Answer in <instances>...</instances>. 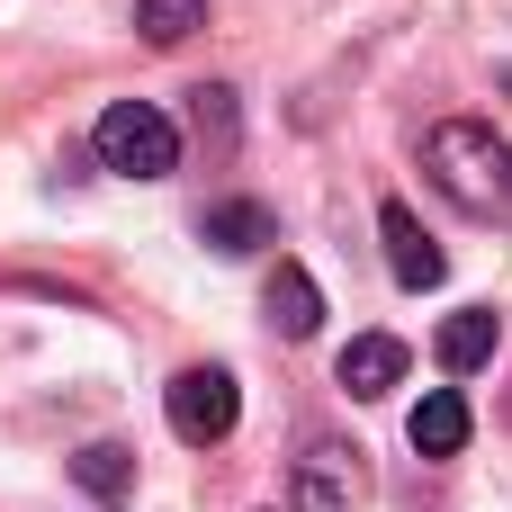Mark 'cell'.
I'll use <instances>...</instances> for the list:
<instances>
[{
    "mask_svg": "<svg viewBox=\"0 0 512 512\" xmlns=\"http://www.w3.org/2000/svg\"><path fill=\"white\" fill-rule=\"evenodd\" d=\"M423 171H432V189H441L459 216L512 225V144L486 117H441V126L423 135Z\"/></svg>",
    "mask_w": 512,
    "mask_h": 512,
    "instance_id": "cell-1",
    "label": "cell"
},
{
    "mask_svg": "<svg viewBox=\"0 0 512 512\" xmlns=\"http://www.w3.org/2000/svg\"><path fill=\"white\" fill-rule=\"evenodd\" d=\"M90 153H99V171H117V180H171V171H180V126H171V108H153V99H108L99 126H90Z\"/></svg>",
    "mask_w": 512,
    "mask_h": 512,
    "instance_id": "cell-2",
    "label": "cell"
},
{
    "mask_svg": "<svg viewBox=\"0 0 512 512\" xmlns=\"http://www.w3.org/2000/svg\"><path fill=\"white\" fill-rule=\"evenodd\" d=\"M162 414H171V432L189 441V450H216L234 423H243V387H234V369H180L171 387H162Z\"/></svg>",
    "mask_w": 512,
    "mask_h": 512,
    "instance_id": "cell-3",
    "label": "cell"
},
{
    "mask_svg": "<svg viewBox=\"0 0 512 512\" xmlns=\"http://www.w3.org/2000/svg\"><path fill=\"white\" fill-rule=\"evenodd\" d=\"M297 512H360V450L351 441H306V459H297Z\"/></svg>",
    "mask_w": 512,
    "mask_h": 512,
    "instance_id": "cell-4",
    "label": "cell"
},
{
    "mask_svg": "<svg viewBox=\"0 0 512 512\" xmlns=\"http://www.w3.org/2000/svg\"><path fill=\"white\" fill-rule=\"evenodd\" d=\"M378 243H387V270H396V288H441V243L423 234V216L405 207V198H387L378 207Z\"/></svg>",
    "mask_w": 512,
    "mask_h": 512,
    "instance_id": "cell-5",
    "label": "cell"
},
{
    "mask_svg": "<svg viewBox=\"0 0 512 512\" xmlns=\"http://www.w3.org/2000/svg\"><path fill=\"white\" fill-rule=\"evenodd\" d=\"M198 243L225 252V261H243V252H261V243H279V216H270L261 198H216V207L198 216Z\"/></svg>",
    "mask_w": 512,
    "mask_h": 512,
    "instance_id": "cell-6",
    "label": "cell"
},
{
    "mask_svg": "<svg viewBox=\"0 0 512 512\" xmlns=\"http://www.w3.org/2000/svg\"><path fill=\"white\" fill-rule=\"evenodd\" d=\"M495 342H504L495 306H459V315L441 324V342H432V351H441V369H450V378H477V369L495 360Z\"/></svg>",
    "mask_w": 512,
    "mask_h": 512,
    "instance_id": "cell-7",
    "label": "cell"
},
{
    "mask_svg": "<svg viewBox=\"0 0 512 512\" xmlns=\"http://www.w3.org/2000/svg\"><path fill=\"white\" fill-rule=\"evenodd\" d=\"M261 306H270V324H279L288 342H306V333L324 324V288H315V279H306L297 261H279V270H270V288H261Z\"/></svg>",
    "mask_w": 512,
    "mask_h": 512,
    "instance_id": "cell-8",
    "label": "cell"
},
{
    "mask_svg": "<svg viewBox=\"0 0 512 512\" xmlns=\"http://www.w3.org/2000/svg\"><path fill=\"white\" fill-rule=\"evenodd\" d=\"M405 432H414L423 459H459V450H468V396H459V387H432V396L414 405Z\"/></svg>",
    "mask_w": 512,
    "mask_h": 512,
    "instance_id": "cell-9",
    "label": "cell"
},
{
    "mask_svg": "<svg viewBox=\"0 0 512 512\" xmlns=\"http://www.w3.org/2000/svg\"><path fill=\"white\" fill-rule=\"evenodd\" d=\"M396 378H405V342H396V333H360V342L342 351V387H351V396H387Z\"/></svg>",
    "mask_w": 512,
    "mask_h": 512,
    "instance_id": "cell-10",
    "label": "cell"
},
{
    "mask_svg": "<svg viewBox=\"0 0 512 512\" xmlns=\"http://www.w3.org/2000/svg\"><path fill=\"white\" fill-rule=\"evenodd\" d=\"M72 477H81V495L117 504V495H135V450L126 441H90V450H72Z\"/></svg>",
    "mask_w": 512,
    "mask_h": 512,
    "instance_id": "cell-11",
    "label": "cell"
},
{
    "mask_svg": "<svg viewBox=\"0 0 512 512\" xmlns=\"http://www.w3.org/2000/svg\"><path fill=\"white\" fill-rule=\"evenodd\" d=\"M189 135H198L207 153H234V90H225V81H198V90H189Z\"/></svg>",
    "mask_w": 512,
    "mask_h": 512,
    "instance_id": "cell-12",
    "label": "cell"
},
{
    "mask_svg": "<svg viewBox=\"0 0 512 512\" xmlns=\"http://www.w3.org/2000/svg\"><path fill=\"white\" fill-rule=\"evenodd\" d=\"M135 27H144V45H189L207 27V0H135Z\"/></svg>",
    "mask_w": 512,
    "mask_h": 512,
    "instance_id": "cell-13",
    "label": "cell"
}]
</instances>
